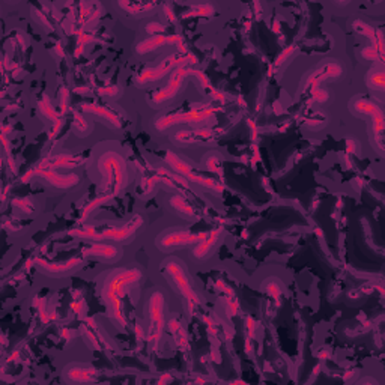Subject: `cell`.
Instances as JSON below:
<instances>
[{
  "label": "cell",
  "instance_id": "3",
  "mask_svg": "<svg viewBox=\"0 0 385 385\" xmlns=\"http://www.w3.org/2000/svg\"><path fill=\"white\" fill-rule=\"evenodd\" d=\"M144 225V220L141 217H136L134 220L128 221L127 225L122 227H106L103 230H95V227L90 226H83L80 229H73L69 230L71 237H77L82 239H89V241H113V242H131L134 239V235L137 229Z\"/></svg>",
  "mask_w": 385,
  "mask_h": 385
},
{
  "label": "cell",
  "instance_id": "22",
  "mask_svg": "<svg viewBox=\"0 0 385 385\" xmlns=\"http://www.w3.org/2000/svg\"><path fill=\"white\" fill-rule=\"evenodd\" d=\"M125 8H128L127 11L133 14V11H146V9H150L154 5H122Z\"/></svg>",
  "mask_w": 385,
  "mask_h": 385
},
{
  "label": "cell",
  "instance_id": "18",
  "mask_svg": "<svg viewBox=\"0 0 385 385\" xmlns=\"http://www.w3.org/2000/svg\"><path fill=\"white\" fill-rule=\"evenodd\" d=\"M220 234H221V227L209 232L208 237L204 241H200L199 244H197V248L195 250V256L197 259H205V256H208L209 251L212 248H214V246L217 244V241L220 238Z\"/></svg>",
  "mask_w": 385,
  "mask_h": 385
},
{
  "label": "cell",
  "instance_id": "7",
  "mask_svg": "<svg viewBox=\"0 0 385 385\" xmlns=\"http://www.w3.org/2000/svg\"><path fill=\"white\" fill-rule=\"evenodd\" d=\"M199 76L200 78H206L204 74L200 73V71H196L192 68H186V66H179L176 69H174V73H172L170 78H169V83L166 88H163L160 90L158 94H154L150 98V103L152 104H161V103H166V101L175 98L181 89V83L182 80H184L187 76Z\"/></svg>",
  "mask_w": 385,
  "mask_h": 385
},
{
  "label": "cell",
  "instance_id": "1",
  "mask_svg": "<svg viewBox=\"0 0 385 385\" xmlns=\"http://www.w3.org/2000/svg\"><path fill=\"white\" fill-rule=\"evenodd\" d=\"M95 170L101 175V195L85 208L82 214V221L88 217L89 212H92L97 206L103 205L106 202L118 196L128 184L125 158L120 155L118 150L107 149L104 152H101L98 157H95Z\"/></svg>",
  "mask_w": 385,
  "mask_h": 385
},
{
  "label": "cell",
  "instance_id": "6",
  "mask_svg": "<svg viewBox=\"0 0 385 385\" xmlns=\"http://www.w3.org/2000/svg\"><path fill=\"white\" fill-rule=\"evenodd\" d=\"M216 119V108L204 107L200 110H191L187 113H176L167 115L155 120V128L158 131H166L169 127H174L176 124H206L212 122Z\"/></svg>",
  "mask_w": 385,
  "mask_h": 385
},
{
  "label": "cell",
  "instance_id": "13",
  "mask_svg": "<svg viewBox=\"0 0 385 385\" xmlns=\"http://www.w3.org/2000/svg\"><path fill=\"white\" fill-rule=\"evenodd\" d=\"M172 44H178L181 48V53L186 55L187 48L182 43V38L176 36V35H170V36H164V35H154L152 38L146 39V41H141L140 44H137L136 47V53L137 55H148L150 52H154V50L163 47V46H172Z\"/></svg>",
  "mask_w": 385,
  "mask_h": 385
},
{
  "label": "cell",
  "instance_id": "19",
  "mask_svg": "<svg viewBox=\"0 0 385 385\" xmlns=\"http://www.w3.org/2000/svg\"><path fill=\"white\" fill-rule=\"evenodd\" d=\"M82 108H83V111H88V113H94L99 118H103L107 124L113 125L115 128H120V122H119L118 116L113 113V111H110L108 108L95 106V104H83Z\"/></svg>",
  "mask_w": 385,
  "mask_h": 385
},
{
  "label": "cell",
  "instance_id": "15",
  "mask_svg": "<svg viewBox=\"0 0 385 385\" xmlns=\"http://www.w3.org/2000/svg\"><path fill=\"white\" fill-rule=\"evenodd\" d=\"M166 270H167V272H169V276L175 280L176 286L179 288V290H181L182 295H184L186 298H188L191 302H199V298L196 297L195 290L191 289L188 279L186 277L184 271H182V268L178 265V263H175V262H167V263H166Z\"/></svg>",
  "mask_w": 385,
  "mask_h": 385
},
{
  "label": "cell",
  "instance_id": "16",
  "mask_svg": "<svg viewBox=\"0 0 385 385\" xmlns=\"http://www.w3.org/2000/svg\"><path fill=\"white\" fill-rule=\"evenodd\" d=\"M83 161L78 160L77 157H73V155H56L53 158H46L43 160L41 163L38 164V167H43V169H50V170H55V169H64V167H76L78 164H82Z\"/></svg>",
  "mask_w": 385,
  "mask_h": 385
},
{
  "label": "cell",
  "instance_id": "20",
  "mask_svg": "<svg viewBox=\"0 0 385 385\" xmlns=\"http://www.w3.org/2000/svg\"><path fill=\"white\" fill-rule=\"evenodd\" d=\"M368 85L373 90H382L385 89L384 82V66L382 65H374L368 76Z\"/></svg>",
  "mask_w": 385,
  "mask_h": 385
},
{
  "label": "cell",
  "instance_id": "2",
  "mask_svg": "<svg viewBox=\"0 0 385 385\" xmlns=\"http://www.w3.org/2000/svg\"><path fill=\"white\" fill-rule=\"evenodd\" d=\"M140 279L141 272L137 268H116L104 272L98 280L99 297L104 302L107 315L122 328L127 322L120 302L128 293V288L136 285Z\"/></svg>",
  "mask_w": 385,
  "mask_h": 385
},
{
  "label": "cell",
  "instance_id": "9",
  "mask_svg": "<svg viewBox=\"0 0 385 385\" xmlns=\"http://www.w3.org/2000/svg\"><path fill=\"white\" fill-rule=\"evenodd\" d=\"M166 161L167 163L174 167V170H176L178 174L181 175H184L188 181L191 182H196V184L202 186V187H206V188H211V190H214L217 192H221L223 191V187L218 184L217 181L214 179H209V178H204V176H200L197 174H195V172H192L191 167H188L184 161H182L179 157H176L174 152H167L166 154Z\"/></svg>",
  "mask_w": 385,
  "mask_h": 385
},
{
  "label": "cell",
  "instance_id": "12",
  "mask_svg": "<svg viewBox=\"0 0 385 385\" xmlns=\"http://www.w3.org/2000/svg\"><path fill=\"white\" fill-rule=\"evenodd\" d=\"M352 110L358 111V113L363 115H369L372 118V124H373V133L377 136V140L379 146L381 145V139H382V131H384V113L382 110L377 106L370 103L368 99H356L352 103Z\"/></svg>",
  "mask_w": 385,
  "mask_h": 385
},
{
  "label": "cell",
  "instance_id": "4",
  "mask_svg": "<svg viewBox=\"0 0 385 385\" xmlns=\"http://www.w3.org/2000/svg\"><path fill=\"white\" fill-rule=\"evenodd\" d=\"M163 309H164V295L160 290H155L146 304V310H148L146 316L149 319L148 340L154 351L158 348V342L161 339V332H163V327H164Z\"/></svg>",
  "mask_w": 385,
  "mask_h": 385
},
{
  "label": "cell",
  "instance_id": "17",
  "mask_svg": "<svg viewBox=\"0 0 385 385\" xmlns=\"http://www.w3.org/2000/svg\"><path fill=\"white\" fill-rule=\"evenodd\" d=\"M98 372L95 369L90 368H83V366H69L65 370V378L69 382H89L92 379L94 374Z\"/></svg>",
  "mask_w": 385,
  "mask_h": 385
},
{
  "label": "cell",
  "instance_id": "5",
  "mask_svg": "<svg viewBox=\"0 0 385 385\" xmlns=\"http://www.w3.org/2000/svg\"><path fill=\"white\" fill-rule=\"evenodd\" d=\"M196 62H197V59L192 55H172L166 60H163V64H161L160 66L145 69L144 73L137 77L136 82L139 86L154 83V82H158V80L163 78L166 74H169V71L176 69L179 66H184L186 64H196Z\"/></svg>",
  "mask_w": 385,
  "mask_h": 385
},
{
  "label": "cell",
  "instance_id": "11",
  "mask_svg": "<svg viewBox=\"0 0 385 385\" xmlns=\"http://www.w3.org/2000/svg\"><path fill=\"white\" fill-rule=\"evenodd\" d=\"M35 267L43 272V274L52 277V279H60V277H66L69 276L71 272H74L77 268H80L82 265V259L78 258H73L66 262L62 263H48L43 259H35Z\"/></svg>",
  "mask_w": 385,
  "mask_h": 385
},
{
  "label": "cell",
  "instance_id": "14",
  "mask_svg": "<svg viewBox=\"0 0 385 385\" xmlns=\"http://www.w3.org/2000/svg\"><path fill=\"white\" fill-rule=\"evenodd\" d=\"M82 256L83 258H99L104 259L107 262L115 263L120 258H122V248H118L111 244H99V242H94L90 247H85L82 250Z\"/></svg>",
  "mask_w": 385,
  "mask_h": 385
},
{
  "label": "cell",
  "instance_id": "10",
  "mask_svg": "<svg viewBox=\"0 0 385 385\" xmlns=\"http://www.w3.org/2000/svg\"><path fill=\"white\" fill-rule=\"evenodd\" d=\"M32 176L43 178V179H46V182H48L50 186H53L56 188H62V190L76 187L78 184V181H80V178L74 174L60 175V174H57L56 170L35 167V169L30 170L26 176H23V182H27V179L32 178Z\"/></svg>",
  "mask_w": 385,
  "mask_h": 385
},
{
  "label": "cell",
  "instance_id": "21",
  "mask_svg": "<svg viewBox=\"0 0 385 385\" xmlns=\"http://www.w3.org/2000/svg\"><path fill=\"white\" fill-rule=\"evenodd\" d=\"M170 205L174 206L176 209L178 214H181L184 218H188V220H195L196 218L195 209H192L181 196H174V197H172L170 199Z\"/></svg>",
  "mask_w": 385,
  "mask_h": 385
},
{
  "label": "cell",
  "instance_id": "8",
  "mask_svg": "<svg viewBox=\"0 0 385 385\" xmlns=\"http://www.w3.org/2000/svg\"><path fill=\"white\" fill-rule=\"evenodd\" d=\"M206 237L208 234H205V232H202V234H190V232H184V230H175V232H167V234L161 235L157 242L161 250L169 251L175 247L199 244V242L204 241Z\"/></svg>",
  "mask_w": 385,
  "mask_h": 385
}]
</instances>
